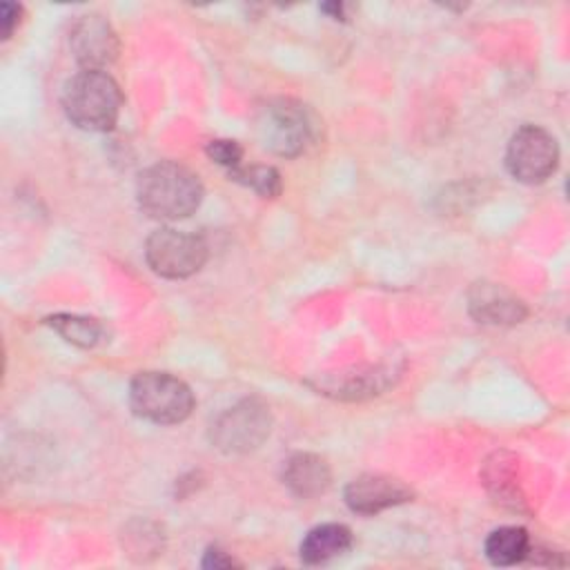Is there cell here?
<instances>
[{"label":"cell","mask_w":570,"mask_h":570,"mask_svg":"<svg viewBox=\"0 0 570 570\" xmlns=\"http://www.w3.org/2000/svg\"><path fill=\"white\" fill-rule=\"evenodd\" d=\"M136 198L147 216L156 220H178L198 209L203 200V185L185 165L160 160L140 171Z\"/></svg>","instance_id":"1"},{"label":"cell","mask_w":570,"mask_h":570,"mask_svg":"<svg viewBox=\"0 0 570 570\" xmlns=\"http://www.w3.org/2000/svg\"><path fill=\"white\" fill-rule=\"evenodd\" d=\"M122 107L118 82L98 69H82L65 82V116L80 129L107 131L116 125Z\"/></svg>","instance_id":"2"},{"label":"cell","mask_w":570,"mask_h":570,"mask_svg":"<svg viewBox=\"0 0 570 570\" xmlns=\"http://www.w3.org/2000/svg\"><path fill=\"white\" fill-rule=\"evenodd\" d=\"M129 405L136 416L174 425L185 421L194 410V394L185 381L167 372H140L129 385Z\"/></svg>","instance_id":"3"},{"label":"cell","mask_w":570,"mask_h":570,"mask_svg":"<svg viewBox=\"0 0 570 570\" xmlns=\"http://www.w3.org/2000/svg\"><path fill=\"white\" fill-rule=\"evenodd\" d=\"M256 138L263 149L294 158L312 140V120L303 105L289 98H276L256 114Z\"/></svg>","instance_id":"4"},{"label":"cell","mask_w":570,"mask_h":570,"mask_svg":"<svg viewBox=\"0 0 570 570\" xmlns=\"http://www.w3.org/2000/svg\"><path fill=\"white\" fill-rule=\"evenodd\" d=\"M145 261L163 278H187L207 261V243L189 232L160 227L145 240Z\"/></svg>","instance_id":"5"},{"label":"cell","mask_w":570,"mask_h":570,"mask_svg":"<svg viewBox=\"0 0 570 570\" xmlns=\"http://www.w3.org/2000/svg\"><path fill=\"white\" fill-rule=\"evenodd\" d=\"M269 407L258 399H245L225 410L209 430L212 443L227 454H245L256 450L269 434Z\"/></svg>","instance_id":"6"},{"label":"cell","mask_w":570,"mask_h":570,"mask_svg":"<svg viewBox=\"0 0 570 570\" xmlns=\"http://www.w3.org/2000/svg\"><path fill=\"white\" fill-rule=\"evenodd\" d=\"M559 163V147L550 131L537 125L519 127L505 149V167L508 171L525 183L537 185L552 176Z\"/></svg>","instance_id":"7"},{"label":"cell","mask_w":570,"mask_h":570,"mask_svg":"<svg viewBox=\"0 0 570 570\" xmlns=\"http://www.w3.org/2000/svg\"><path fill=\"white\" fill-rule=\"evenodd\" d=\"M69 47L82 69L105 71V67L116 60L120 42L109 20L98 13H87L71 24Z\"/></svg>","instance_id":"8"},{"label":"cell","mask_w":570,"mask_h":570,"mask_svg":"<svg viewBox=\"0 0 570 570\" xmlns=\"http://www.w3.org/2000/svg\"><path fill=\"white\" fill-rule=\"evenodd\" d=\"M468 309L476 323L483 325H517L528 309L521 298L499 283L479 281L468 292Z\"/></svg>","instance_id":"9"},{"label":"cell","mask_w":570,"mask_h":570,"mask_svg":"<svg viewBox=\"0 0 570 570\" xmlns=\"http://www.w3.org/2000/svg\"><path fill=\"white\" fill-rule=\"evenodd\" d=\"M412 499V490L385 474H363L345 488V503L356 514H376Z\"/></svg>","instance_id":"10"},{"label":"cell","mask_w":570,"mask_h":570,"mask_svg":"<svg viewBox=\"0 0 570 570\" xmlns=\"http://www.w3.org/2000/svg\"><path fill=\"white\" fill-rule=\"evenodd\" d=\"M330 481H332L330 465L325 463V459L316 454L298 452L285 461L283 483L301 499L323 494L330 488Z\"/></svg>","instance_id":"11"},{"label":"cell","mask_w":570,"mask_h":570,"mask_svg":"<svg viewBox=\"0 0 570 570\" xmlns=\"http://www.w3.org/2000/svg\"><path fill=\"white\" fill-rule=\"evenodd\" d=\"M352 548V532L343 523H323L312 528L301 541V559L307 566L327 563Z\"/></svg>","instance_id":"12"},{"label":"cell","mask_w":570,"mask_h":570,"mask_svg":"<svg viewBox=\"0 0 570 570\" xmlns=\"http://www.w3.org/2000/svg\"><path fill=\"white\" fill-rule=\"evenodd\" d=\"M530 554V537L519 525H503L488 534L485 557L494 566H514Z\"/></svg>","instance_id":"13"},{"label":"cell","mask_w":570,"mask_h":570,"mask_svg":"<svg viewBox=\"0 0 570 570\" xmlns=\"http://www.w3.org/2000/svg\"><path fill=\"white\" fill-rule=\"evenodd\" d=\"M45 323L76 347H94L102 338V325L89 316L53 314Z\"/></svg>","instance_id":"14"},{"label":"cell","mask_w":570,"mask_h":570,"mask_svg":"<svg viewBox=\"0 0 570 570\" xmlns=\"http://www.w3.org/2000/svg\"><path fill=\"white\" fill-rule=\"evenodd\" d=\"M229 176L245 185L252 187L258 196L263 198H274L281 194V174L274 167L267 165H252V167H236L229 171Z\"/></svg>","instance_id":"15"},{"label":"cell","mask_w":570,"mask_h":570,"mask_svg":"<svg viewBox=\"0 0 570 570\" xmlns=\"http://www.w3.org/2000/svg\"><path fill=\"white\" fill-rule=\"evenodd\" d=\"M205 151H207V156H209L214 163H218V165H223V167H229V171L236 169V167H240L243 149H240V145H238L236 140H225V138L209 140L207 147H205Z\"/></svg>","instance_id":"16"},{"label":"cell","mask_w":570,"mask_h":570,"mask_svg":"<svg viewBox=\"0 0 570 570\" xmlns=\"http://www.w3.org/2000/svg\"><path fill=\"white\" fill-rule=\"evenodd\" d=\"M20 16H22V7L16 2H2L0 4V29H2V38H9L16 27L20 24Z\"/></svg>","instance_id":"17"},{"label":"cell","mask_w":570,"mask_h":570,"mask_svg":"<svg viewBox=\"0 0 570 570\" xmlns=\"http://www.w3.org/2000/svg\"><path fill=\"white\" fill-rule=\"evenodd\" d=\"M238 566L229 554H225L223 550L218 548H209L205 552V559H203V568H214V570H225V568H234Z\"/></svg>","instance_id":"18"},{"label":"cell","mask_w":570,"mask_h":570,"mask_svg":"<svg viewBox=\"0 0 570 570\" xmlns=\"http://www.w3.org/2000/svg\"><path fill=\"white\" fill-rule=\"evenodd\" d=\"M323 11H332L334 13V18H338L341 13H343V4H323Z\"/></svg>","instance_id":"19"}]
</instances>
